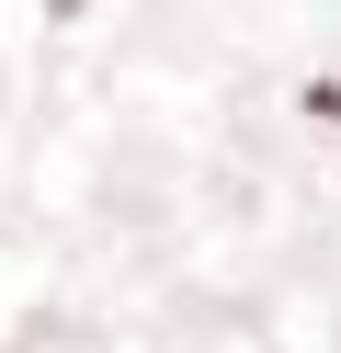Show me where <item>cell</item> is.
Returning a JSON list of instances; mask_svg holds the SVG:
<instances>
[{
	"label": "cell",
	"mask_w": 341,
	"mask_h": 353,
	"mask_svg": "<svg viewBox=\"0 0 341 353\" xmlns=\"http://www.w3.org/2000/svg\"><path fill=\"white\" fill-rule=\"evenodd\" d=\"M57 12H80V0H57Z\"/></svg>",
	"instance_id": "cell-2"
},
{
	"label": "cell",
	"mask_w": 341,
	"mask_h": 353,
	"mask_svg": "<svg viewBox=\"0 0 341 353\" xmlns=\"http://www.w3.org/2000/svg\"><path fill=\"white\" fill-rule=\"evenodd\" d=\"M307 114H330V125H341V80H318V92H307Z\"/></svg>",
	"instance_id": "cell-1"
}]
</instances>
